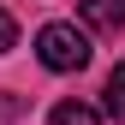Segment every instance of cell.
I'll list each match as a JSON object with an SVG mask.
<instances>
[{
	"instance_id": "cell-1",
	"label": "cell",
	"mask_w": 125,
	"mask_h": 125,
	"mask_svg": "<svg viewBox=\"0 0 125 125\" xmlns=\"http://www.w3.org/2000/svg\"><path fill=\"white\" fill-rule=\"evenodd\" d=\"M36 60L48 72H83L89 66V36L77 24H42L36 30Z\"/></svg>"
},
{
	"instance_id": "cell-2",
	"label": "cell",
	"mask_w": 125,
	"mask_h": 125,
	"mask_svg": "<svg viewBox=\"0 0 125 125\" xmlns=\"http://www.w3.org/2000/svg\"><path fill=\"white\" fill-rule=\"evenodd\" d=\"M83 24H89V30H101V36L125 30V0H83Z\"/></svg>"
},
{
	"instance_id": "cell-3",
	"label": "cell",
	"mask_w": 125,
	"mask_h": 125,
	"mask_svg": "<svg viewBox=\"0 0 125 125\" xmlns=\"http://www.w3.org/2000/svg\"><path fill=\"white\" fill-rule=\"evenodd\" d=\"M101 113L107 119H125V60L107 72V89H101Z\"/></svg>"
},
{
	"instance_id": "cell-4",
	"label": "cell",
	"mask_w": 125,
	"mask_h": 125,
	"mask_svg": "<svg viewBox=\"0 0 125 125\" xmlns=\"http://www.w3.org/2000/svg\"><path fill=\"white\" fill-rule=\"evenodd\" d=\"M48 125H101V113L89 101H60L54 113H48Z\"/></svg>"
},
{
	"instance_id": "cell-5",
	"label": "cell",
	"mask_w": 125,
	"mask_h": 125,
	"mask_svg": "<svg viewBox=\"0 0 125 125\" xmlns=\"http://www.w3.org/2000/svg\"><path fill=\"white\" fill-rule=\"evenodd\" d=\"M12 48H18V24H12L6 6H0V54H12Z\"/></svg>"
}]
</instances>
